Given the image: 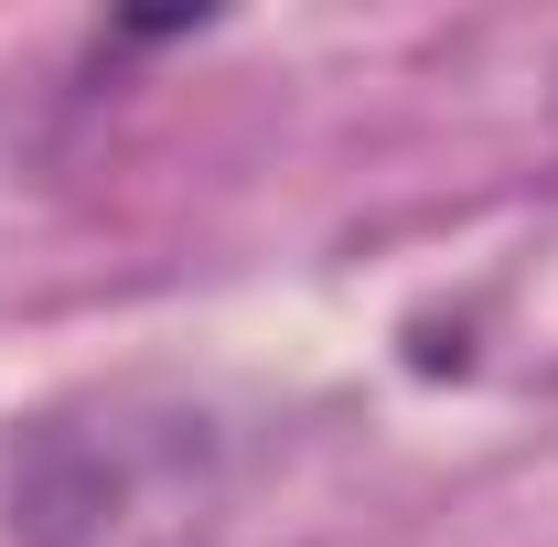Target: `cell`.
<instances>
[{
    "mask_svg": "<svg viewBox=\"0 0 558 547\" xmlns=\"http://www.w3.org/2000/svg\"><path fill=\"white\" fill-rule=\"evenodd\" d=\"M236 515V418L183 387H97L22 429L11 547H215Z\"/></svg>",
    "mask_w": 558,
    "mask_h": 547,
    "instance_id": "cell-1",
    "label": "cell"
}]
</instances>
